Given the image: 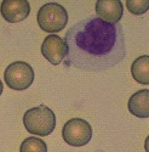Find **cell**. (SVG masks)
Returning <instances> with one entry per match:
<instances>
[{"mask_svg": "<svg viewBox=\"0 0 149 152\" xmlns=\"http://www.w3.org/2000/svg\"><path fill=\"white\" fill-rule=\"evenodd\" d=\"M67 58L86 72H102L120 63L126 55V40L120 23L110 24L98 17L85 18L66 33Z\"/></svg>", "mask_w": 149, "mask_h": 152, "instance_id": "1", "label": "cell"}, {"mask_svg": "<svg viewBox=\"0 0 149 152\" xmlns=\"http://www.w3.org/2000/svg\"><path fill=\"white\" fill-rule=\"evenodd\" d=\"M23 124L28 133L38 136H47L55 130L56 116L51 108L40 105L24 113Z\"/></svg>", "mask_w": 149, "mask_h": 152, "instance_id": "2", "label": "cell"}, {"mask_svg": "<svg viewBox=\"0 0 149 152\" xmlns=\"http://www.w3.org/2000/svg\"><path fill=\"white\" fill-rule=\"evenodd\" d=\"M36 20L44 32L57 33L67 26L68 12L58 3H47L39 9Z\"/></svg>", "mask_w": 149, "mask_h": 152, "instance_id": "3", "label": "cell"}, {"mask_svg": "<svg viewBox=\"0 0 149 152\" xmlns=\"http://www.w3.org/2000/svg\"><path fill=\"white\" fill-rule=\"evenodd\" d=\"M4 79L7 86L12 90H26L34 82V69L27 62H12L5 69Z\"/></svg>", "mask_w": 149, "mask_h": 152, "instance_id": "4", "label": "cell"}, {"mask_svg": "<svg viewBox=\"0 0 149 152\" xmlns=\"http://www.w3.org/2000/svg\"><path fill=\"white\" fill-rule=\"evenodd\" d=\"M63 140L74 147H81L90 142L92 139V128L88 121L73 118L68 121L62 129Z\"/></svg>", "mask_w": 149, "mask_h": 152, "instance_id": "5", "label": "cell"}, {"mask_svg": "<svg viewBox=\"0 0 149 152\" xmlns=\"http://www.w3.org/2000/svg\"><path fill=\"white\" fill-rule=\"evenodd\" d=\"M41 54L51 65L57 66L67 56V45L59 35L50 34L41 44Z\"/></svg>", "mask_w": 149, "mask_h": 152, "instance_id": "6", "label": "cell"}, {"mask_svg": "<svg viewBox=\"0 0 149 152\" xmlns=\"http://www.w3.org/2000/svg\"><path fill=\"white\" fill-rule=\"evenodd\" d=\"M0 12L6 22L17 23L29 16L30 5L27 0H4L0 5Z\"/></svg>", "mask_w": 149, "mask_h": 152, "instance_id": "7", "label": "cell"}, {"mask_svg": "<svg viewBox=\"0 0 149 152\" xmlns=\"http://www.w3.org/2000/svg\"><path fill=\"white\" fill-rule=\"evenodd\" d=\"M99 20L110 24H116L122 17L124 7L120 0H98L95 5Z\"/></svg>", "mask_w": 149, "mask_h": 152, "instance_id": "8", "label": "cell"}, {"mask_svg": "<svg viewBox=\"0 0 149 152\" xmlns=\"http://www.w3.org/2000/svg\"><path fill=\"white\" fill-rule=\"evenodd\" d=\"M129 111L131 115L138 118H148L149 117V90L143 89L135 93L127 104Z\"/></svg>", "mask_w": 149, "mask_h": 152, "instance_id": "9", "label": "cell"}, {"mask_svg": "<svg viewBox=\"0 0 149 152\" xmlns=\"http://www.w3.org/2000/svg\"><path fill=\"white\" fill-rule=\"evenodd\" d=\"M131 73L136 82L140 84H149V56L143 55L136 58L131 66Z\"/></svg>", "mask_w": 149, "mask_h": 152, "instance_id": "10", "label": "cell"}, {"mask_svg": "<svg viewBox=\"0 0 149 152\" xmlns=\"http://www.w3.org/2000/svg\"><path fill=\"white\" fill-rule=\"evenodd\" d=\"M20 152H47V146L41 139L30 136L22 141Z\"/></svg>", "mask_w": 149, "mask_h": 152, "instance_id": "11", "label": "cell"}, {"mask_svg": "<svg viewBox=\"0 0 149 152\" xmlns=\"http://www.w3.org/2000/svg\"><path fill=\"white\" fill-rule=\"evenodd\" d=\"M126 6L133 15H143L149 7V1L147 0H127Z\"/></svg>", "mask_w": 149, "mask_h": 152, "instance_id": "12", "label": "cell"}, {"mask_svg": "<svg viewBox=\"0 0 149 152\" xmlns=\"http://www.w3.org/2000/svg\"><path fill=\"white\" fill-rule=\"evenodd\" d=\"M3 90H4V85H3V82L0 80V96H1V94H3Z\"/></svg>", "mask_w": 149, "mask_h": 152, "instance_id": "13", "label": "cell"}]
</instances>
